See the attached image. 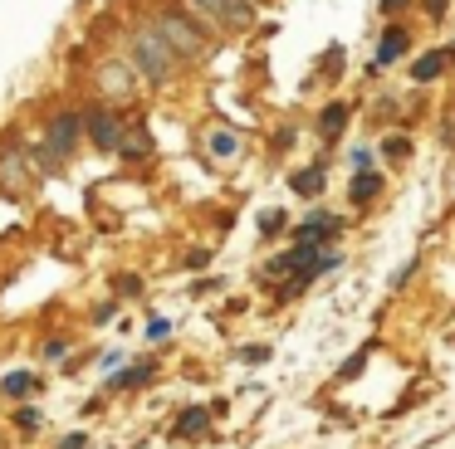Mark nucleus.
Segmentation results:
<instances>
[{
  "label": "nucleus",
  "instance_id": "1",
  "mask_svg": "<svg viewBox=\"0 0 455 449\" xmlns=\"http://www.w3.org/2000/svg\"><path fill=\"white\" fill-rule=\"evenodd\" d=\"M132 68H138L148 83H162V78H172V68H177V49L162 39V29H138V39H132Z\"/></svg>",
  "mask_w": 455,
  "mask_h": 449
},
{
  "label": "nucleus",
  "instance_id": "2",
  "mask_svg": "<svg viewBox=\"0 0 455 449\" xmlns=\"http://www.w3.org/2000/svg\"><path fill=\"white\" fill-rule=\"evenodd\" d=\"M157 29H162V39H167V44L177 49V59H196L201 49H206L201 29L191 25V20H181V15H162V20H157Z\"/></svg>",
  "mask_w": 455,
  "mask_h": 449
},
{
  "label": "nucleus",
  "instance_id": "3",
  "mask_svg": "<svg viewBox=\"0 0 455 449\" xmlns=\"http://www.w3.org/2000/svg\"><path fill=\"white\" fill-rule=\"evenodd\" d=\"M191 5H196L206 20L230 25V29H245L250 20H255V0H191Z\"/></svg>",
  "mask_w": 455,
  "mask_h": 449
},
{
  "label": "nucleus",
  "instance_id": "4",
  "mask_svg": "<svg viewBox=\"0 0 455 449\" xmlns=\"http://www.w3.org/2000/svg\"><path fill=\"white\" fill-rule=\"evenodd\" d=\"M84 132V117L79 113H60L50 122V132H44V142H50V161H64V156L74 152V142H79Z\"/></svg>",
  "mask_w": 455,
  "mask_h": 449
},
{
  "label": "nucleus",
  "instance_id": "5",
  "mask_svg": "<svg viewBox=\"0 0 455 449\" xmlns=\"http://www.w3.org/2000/svg\"><path fill=\"white\" fill-rule=\"evenodd\" d=\"M84 132L93 137V146H118L123 127L113 113H103V107H93V113H84Z\"/></svg>",
  "mask_w": 455,
  "mask_h": 449
},
{
  "label": "nucleus",
  "instance_id": "6",
  "mask_svg": "<svg viewBox=\"0 0 455 449\" xmlns=\"http://www.w3.org/2000/svg\"><path fill=\"white\" fill-rule=\"evenodd\" d=\"M206 156L211 161H235L240 156V132H230V127H211L206 132Z\"/></svg>",
  "mask_w": 455,
  "mask_h": 449
},
{
  "label": "nucleus",
  "instance_id": "7",
  "mask_svg": "<svg viewBox=\"0 0 455 449\" xmlns=\"http://www.w3.org/2000/svg\"><path fill=\"white\" fill-rule=\"evenodd\" d=\"M0 185H11V191H20V185H25V156H20V146L0 152Z\"/></svg>",
  "mask_w": 455,
  "mask_h": 449
},
{
  "label": "nucleus",
  "instance_id": "8",
  "mask_svg": "<svg viewBox=\"0 0 455 449\" xmlns=\"http://www.w3.org/2000/svg\"><path fill=\"white\" fill-rule=\"evenodd\" d=\"M402 54H406V35H402V29H387V35H382V44H377V68L396 64Z\"/></svg>",
  "mask_w": 455,
  "mask_h": 449
},
{
  "label": "nucleus",
  "instance_id": "9",
  "mask_svg": "<svg viewBox=\"0 0 455 449\" xmlns=\"http://www.w3.org/2000/svg\"><path fill=\"white\" fill-rule=\"evenodd\" d=\"M99 83H103V93H108V98H123V93L132 88V74H128L123 64H108V68L99 74Z\"/></svg>",
  "mask_w": 455,
  "mask_h": 449
},
{
  "label": "nucleus",
  "instance_id": "10",
  "mask_svg": "<svg viewBox=\"0 0 455 449\" xmlns=\"http://www.w3.org/2000/svg\"><path fill=\"white\" fill-rule=\"evenodd\" d=\"M328 234H338V220H333V215H323V220H308V224H299V244H318V240H328Z\"/></svg>",
  "mask_w": 455,
  "mask_h": 449
},
{
  "label": "nucleus",
  "instance_id": "11",
  "mask_svg": "<svg viewBox=\"0 0 455 449\" xmlns=\"http://www.w3.org/2000/svg\"><path fill=\"white\" fill-rule=\"evenodd\" d=\"M445 59H451V54H445V49H435V54H426L421 64L411 68V78H416V83H431V78H435V74H441V68H445Z\"/></svg>",
  "mask_w": 455,
  "mask_h": 449
},
{
  "label": "nucleus",
  "instance_id": "12",
  "mask_svg": "<svg viewBox=\"0 0 455 449\" xmlns=\"http://www.w3.org/2000/svg\"><path fill=\"white\" fill-rule=\"evenodd\" d=\"M377 191H382V176H372V171H357V181H353V201H357V205H367Z\"/></svg>",
  "mask_w": 455,
  "mask_h": 449
},
{
  "label": "nucleus",
  "instance_id": "13",
  "mask_svg": "<svg viewBox=\"0 0 455 449\" xmlns=\"http://www.w3.org/2000/svg\"><path fill=\"white\" fill-rule=\"evenodd\" d=\"M343 122H347V107L333 103V107H323V117H318V132L333 137V132H343Z\"/></svg>",
  "mask_w": 455,
  "mask_h": 449
},
{
  "label": "nucleus",
  "instance_id": "14",
  "mask_svg": "<svg viewBox=\"0 0 455 449\" xmlns=\"http://www.w3.org/2000/svg\"><path fill=\"white\" fill-rule=\"evenodd\" d=\"M294 191L299 195H318V191H323V176H318V171H299L294 176Z\"/></svg>",
  "mask_w": 455,
  "mask_h": 449
},
{
  "label": "nucleus",
  "instance_id": "15",
  "mask_svg": "<svg viewBox=\"0 0 455 449\" xmlns=\"http://www.w3.org/2000/svg\"><path fill=\"white\" fill-rule=\"evenodd\" d=\"M118 146H123V156H148L152 152L148 132H128V142H118Z\"/></svg>",
  "mask_w": 455,
  "mask_h": 449
},
{
  "label": "nucleus",
  "instance_id": "16",
  "mask_svg": "<svg viewBox=\"0 0 455 449\" xmlns=\"http://www.w3.org/2000/svg\"><path fill=\"white\" fill-rule=\"evenodd\" d=\"M201 429H206V410H187L181 425H177V435H201Z\"/></svg>",
  "mask_w": 455,
  "mask_h": 449
},
{
  "label": "nucleus",
  "instance_id": "17",
  "mask_svg": "<svg viewBox=\"0 0 455 449\" xmlns=\"http://www.w3.org/2000/svg\"><path fill=\"white\" fill-rule=\"evenodd\" d=\"M152 376V366H132V371H123V376H113L108 386H138V381H148Z\"/></svg>",
  "mask_w": 455,
  "mask_h": 449
},
{
  "label": "nucleus",
  "instance_id": "18",
  "mask_svg": "<svg viewBox=\"0 0 455 449\" xmlns=\"http://www.w3.org/2000/svg\"><path fill=\"white\" fill-rule=\"evenodd\" d=\"M30 386H35V376H30V371H20V376H5V396H25Z\"/></svg>",
  "mask_w": 455,
  "mask_h": 449
},
{
  "label": "nucleus",
  "instance_id": "19",
  "mask_svg": "<svg viewBox=\"0 0 455 449\" xmlns=\"http://www.w3.org/2000/svg\"><path fill=\"white\" fill-rule=\"evenodd\" d=\"M167 332H172V322H167V318H152V322H148V337H152V342H162Z\"/></svg>",
  "mask_w": 455,
  "mask_h": 449
},
{
  "label": "nucleus",
  "instance_id": "20",
  "mask_svg": "<svg viewBox=\"0 0 455 449\" xmlns=\"http://www.w3.org/2000/svg\"><path fill=\"white\" fill-rule=\"evenodd\" d=\"M279 224H284V220H279V210H265V220H259V230H265V234H275Z\"/></svg>",
  "mask_w": 455,
  "mask_h": 449
},
{
  "label": "nucleus",
  "instance_id": "21",
  "mask_svg": "<svg viewBox=\"0 0 455 449\" xmlns=\"http://www.w3.org/2000/svg\"><path fill=\"white\" fill-rule=\"evenodd\" d=\"M60 449H89V435H69V439H64Z\"/></svg>",
  "mask_w": 455,
  "mask_h": 449
},
{
  "label": "nucleus",
  "instance_id": "22",
  "mask_svg": "<svg viewBox=\"0 0 455 449\" xmlns=\"http://www.w3.org/2000/svg\"><path fill=\"white\" fill-rule=\"evenodd\" d=\"M406 5V0H382V10H402Z\"/></svg>",
  "mask_w": 455,
  "mask_h": 449
}]
</instances>
